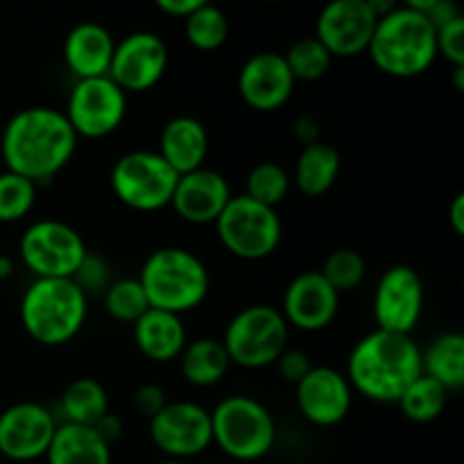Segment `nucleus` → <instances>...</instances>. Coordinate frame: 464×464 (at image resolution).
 Masks as SVG:
<instances>
[{"instance_id": "44", "label": "nucleus", "mask_w": 464, "mask_h": 464, "mask_svg": "<svg viewBox=\"0 0 464 464\" xmlns=\"http://www.w3.org/2000/svg\"><path fill=\"white\" fill-rule=\"evenodd\" d=\"M449 222L458 236L464 234V193H458L449 207Z\"/></svg>"}, {"instance_id": "1", "label": "nucleus", "mask_w": 464, "mask_h": 464, "mask_svg": "<svg viewBox=\"0 0 464 464\" xmlns=\"http://www.w3.org/2000/svg\"><path fill=\"white\" fill-rule=\"evenodd\" d=\"M77 136L62 109L25 107L14 113L0 136V154L9 172L50 181L71 163Z\"/></svg>"}, {"instance_id": "43", "label": "nucleus", "mask_w": 464, "mask_h": 464, "mask_svg": "<svg viewBox=\"0 0 464 464\" xmlns=\"http://www.w3.org/2000/svg\"><path fill=\"white\" fill-rule=\"evenodd\" d=\"M202 3L204 0H157V9L168 16L188 18Z\"/></svg>"}, {"instance_id": "21", "label": "nucleus", "mask_w": 464, "mask_h": 464, "mask_svg": "<svg viewBox=\"0 0 464 464\" xmlns=\"http://www.w3.org/2000/svg\"><path fill=\"white\" fill-rule=\"evenodd\" d=\"M113 48H116V41H113L111 32L100 23L86 21L72 27L66 34L63 62L77 80L104 77L109 75Z\"/></svg>"}, {"instance_id": "39", "label": "nucleus", "mask_w": 464, "mask_h": 464, "mask_svg": "<svg viewBox=\"0 0 464 464\" xmlns=\"http://www.w3.org/2000/svg\"><path fill=\"white\" fill-rule=\"evenodd\" d=\"M275 367L285 381H290V383L295 385H297L299 381L313 370L308 353L299 352V349H285V352L279 356V361L275 362Z\"/></svg>"}, {"instance_id": "26", "label": "nucleus", "mask_w": 464, "mask_h": 464, "mask_svg": "<svg viewBox=\"0 0 464 464\" xmlns=\"http://www.w3.org/2000/svg\"><path fill=\"white\" fill-rule=\"evenodd\" d=\"M231 361L225 344L218 338L188 340L184 352L179 353L181 376L193 388H213L225 379Z\"/></svg>"}, {"instance_id": "45", "label": "nucleus", "mask_w": 464, "mask_h": 464, "mask_svg": "<svg viewBox=\"0 0 464 464\" xmlns=\"http://www.w3.org/2000/svg\"><path fill=\"white\" fill-rule=\"evenodd\" d=\"M12 272H14V261L9 256H5V254H0V279L12 276Z\"/></svg>"}, {"instance_id": "20", "label": "nucleus", "mask_w": 464, "mask_h": 464, "mask_svg": "<svg viewBox=\"0 0 464 464\" xmlns=\"http://www.w3.org/2000/svg\"><path fill=\"white\" fill-rule=\"evenodd\" d=\"M231 199L229 181L211 168H199V170L179 175L172 193L170 207L177 216L188 225H216L220 213Z\"/></svg>"}, {"instance_id": "14", "label": "nucleus", "mask_w": 464, "mask_h": 464, "mask_svg": "<svg viewBox=\"0 0 464 464\" xmlns=\"http://www.w3.org/2000/svg\"><path fill=\"white\" fill-rule=\"evenodd\" d=\"M424 311V281L411 266H392L374 290L376 329L411 335Z\"/></svg>"}, {"instance_id": "11", "label": "nucleus", "mask_w": 464, "mask_h": 464, "mask_svg": "<svg viewBox=\"0 0 464 464\" xmlns=\"http://www.w3.org/2000/svg\"><path fill=\"white\" fill-rule=\"evenodd\" d=\"M63 116L77 139H107L125 122L127 93L109 75L77 80Z\"/></svg>"}, {"instance_id": "15", "label": "nucleus", "mask_w": 464, "mask_h": 464, "mask_svg": "<svg viewBox=\"0 0 464 464\" xmlns=\"http://www.w3.org/2000/svg\"><path fill=\"white\" fill-rule=\"evenodd\" d=\"M379 18L367 0H335L320 12L315 21V39L331 57H356L367 53Z\"/></svg>"}, {"instance_id": "9", "label": "nucleus", "mask_w": 464, "mask_h": 464, "mask_svg": "<svg viewBox=\"0 0 464 464\" xmlns=\"http://www.w3.org/2000/svg\"><path fill=\"white\" fill-rule=\"evenodd\" d=\"M177 179L179 175L152 150L122 154L109 175L118 202L139 213H154L170 207Z\"/></svg>"}, {"instance_id": "27", "label": "nucleus", "mask_w": 464, "mask_h": 464, "mask_svg": "<svg viewBox=\"0 0 464 464\" xmlns=\"http://www.w3.org/2000/svg\"><path fill=\"white\" fill-rule=\"evenodd\" d=\"M421 374L438 381L447 392H456L464 385V338L456 331L438 335L421 352Z\"/></svg>"}, {"instance_id": "42", "label": "nucleus", "mask_w": 464, "mask_h": 464, "mask_svg": "<svg viewBox=\"0 0 464 464\" xmlns=\"http://www.w3.org/2000/svg\"><path fill=\"white\" fill-rule=\"evenodd\" d=\"M91 429H93L95 433H98L100 438H102L104 442H107L109 447H111V444L116 442V440L122 438V430H125V426H122V421L118 420L116 415L107 412V415H104L102 420L98 421V424L91 426Z\"/></svg>"}, {"instance_id": "16", "label": "nucleus", "mask_w": 464, "mask_h": 464, "mask_svg": "<svg viewBox=\"0 0 464 464\" xmlns=\"http://www.w3.org/2000/svg\"><path fill=\"white\" fill-rule=\"evenodd\" d=\"M57 430L53 412L34 401H21L0 412V453L14 462L45 458Z\"/></svg>"}, {"instance_id": "36", "label": "nucleus", "mask_w": 464, "mask_h": 464, "mask_svg": "<svg viewBox=\"0 0 464 464\" xmlns=\"http://www.w3.org/2000/svg\"><path fill=\"white\" fill-rule=\"evenodd\" d=\"M72 281L77 284V288L89 297L93 293H104L111 284V272L104 258H100L98 254H86L84 261L80 263V267L72 275Z\"/></svg>"}, {"instance_id": "17", "label": "nucleus", "mask_w": 464, "mask_h": 464, "mask_svg": "<svg viewBox=\"0 0 464 464\" xmlns=\"http://www.w3.org/2000/svg\"><path fill=\"white\" fill-rule=\"evenodd\" d=\"M295 399L304 420L320 429H331L347 420L353 390L343 372L334 367H313L295 385Z\"/></svg>"}, {"instance_id": "25", "label": "nucleus", "mask_w": 464, "mask_h": 464, "mask_svg": "<svg viewBox=\"0 0 464 464\" xmlns=\"http://www.w3.org/2000/svg\"><path fill=\"white\" fill-rule=\"evenodd\" d=\"M340 166H343V159H340L338 150L324 140H317V143L302 148L290 179L306 198H320L334 188L340 175Z\"/></svg>"}, {"instance_id": "31", "label": "nucleus", "mask_w": 464, "mask_h": 464, "mask_svg": "<svg viewBox=\"0 0 464 464\" xmlns=\"http://www.w3.org/2000/svg\"><path fill=\"white\" fill-rule=\"evenodd\" d=\"M290 172L276 161H263L249 170L247 181H245V193L254 202L263 207L276 208L290 193Z\"/></svg>"}, {"instance_id": "33", "label": "nucleus", "mask_w": 464, "mask_h": 464, "mask_svg": "<svg viewBox=\"0 0 464 464\" xmlns=\"http://www.w3.org/2000/svg\"><path fill=\"white\" fill-rule=\"evenodd\" d=\"M320 275L324 276L326 284L338 295L352 293V290H356L365 281L367 263L362 254L356 252V249L340 247L326 256Z\"/></svg>"}, {"instance_id": "34", "label": "nucleus", "mask_w": 464, "mask_h": 464, "mask_svg": "<svg viewBox=\"0 0 464 464\" xmlns=\"http://www.w3.org/2000/svg\"><path fill=\"white\" fill-rule=\"evenodd\" d=\"M104 308L113 320L134 324L139 317L150 311V302L139 279H121L111 281L109 288L104 290Z\"/></svg>"}, {"instance_id": "22", "label": "nucleus", "mask_w": 464, "mask_h": 464, "mask_svg": "<svg viewBox=\"0 0 464 464\" xmlns=\"http://www.w3.org/2000/svg\"><path fill=\"white\" fill-rule=\"evenodd\" d=\"M208 131L198 118L175 116L163 125L157 154L177 172L186 175L204 168L208 157Z\"/></svg>"}, {"instance_id": "7", "label": "nucleus", "mask_w": 464, "mask_h": 464, "mask_svg": "<svg viewBox=\"0 0 464 464\" xmlns=\"http://www.w3.org/2000/svg\"><path fill=\"white\" fill-rule=\"evenodd\" d=\"M288 329L279 308L252 304L231 317L222 335V344L231 365L263 370L275 365L288 349Z\"/></svg>"}, {"instance_id": "24", "label": "nucleus", "mask_w": 464, "mask_h": 464, "mask_svg": "<svg viewBox=\"0 0 464 464\" xmlns=\"http://www.w3.org/2000/svg\"><path fill=\"white\" fill-rule=\"evenodd\" d=\"M48 464H111V447L91 426L57 424L48 451Z\"/></svg>"}, {"instance_id": "8", "label": "nucleus", "mask_w": 464, "mask_h": 464, "mask_svg": "<svg viewBox=\"0 0 464 464\" xmlns=\"http://www.w3.org/2000/svg\"><path fill=\"white\" fill-rule=\"evenodd\" d=\"M213 227L222 247L240 261H263L272 256L284 238V225L276 208L263 207L247 195H231Z\"/></svg>"}, {"instance_id": "6", "label": "nucleus", "mask_w": 464, "mask_h": 464, "mask_svg": "<svg viewBox=\"0 0 464 464\" xmlns=\"http://www.w3.org/2000/svg\"><path fill=\"white\" fill-rule=\"evenodd\" d=\"M213 444L238 462H254L272 451L276 424L272 412L258 399L231 394L211 411Z\"/></svg>"}, {"instance_id": "13", "label": "nucleus", "mask_w": 464, "mask_h": 464, "mask_svg": "<svg viewBox=\"0 0 464 464\" xmlns=\"http://www.w3.org/2000/svg\"><path fill=\"white\" fill-rule=\"evenodd\" d=\"M168 71V45L157 32L136 30L122 36L113 48L109 77L125 93H145L163 80Z\"/></svg>"}, {"instance_id": "12", "label": "nucleus", "mask_w": 464, "mask_h": 464, "mask_svg": "<svg viewBox=\"0 0 464 464\" xmlns=\"http://www.w3.org/2000/svg\"><path fill=\"white\" fill-rule=\"evenodd\" d=\"M150 440L168 460L186 462L213 444L211 412L193 401H168L150 420Z\"/></svg>"}, {"instance_id": "32", "label": "nucleus", "mask_w": 464, "mask_h": 464, "mask_svg": "<svg viewBox=\"0 0 464 464\" xmlns=\"http://www.w3.org/2000/svg\"><path fill=\"white\" fill-rule=\"evenodd\" d=\"M285 63H288L290 72H293L295 82H317L329 72L334 57L329 50L315 39V36H306L290 45L288 53L284 54Z\"/></svg>"}, {"instance_id": "47", "label": "nucleus", "mask_w": 464, "mask_h": 464, "mask_svg": "<svg viewBox=\"0 0 464 464\" xmlns=\"http://www.w3.org/2000/svg\"><path fill=\"white\" fill-rule=\"evenodd\" d=\"M157 464H188V462H179V460H168V458H166V460H161V462H157Z\"/></svg>"}, {"instance_id": "5", "label": "nucleus", "mask_w": 464, "mask_h": 464, "mask_svg": "<svg viewBox=\"0 0 464 464\" xmlns=\"http://www.w3.org/2000/svg\"><path fill=\"white\" fill-rule=\"evenodd\" d=\"M89 297L72 279H34L21 299V324L34 343L66 344L84 329Z\"/></svg>"}, {"instance_id": "19", "label": "nucleus", "mask_w": 464, "mask_h": 464, "mask_svg": "<svg viewBox=\"0 0 464 464\" xmlns=\"http://www.w3.org/2000/svg\"><path fill=\"white\" fill-rule=\"evenodd\" d=\"M340 308V295L326 284L320 270H308L295 276L284 293L285 324L306 334L324 331L335 320Z\"/></svg>"}, {"instance_id": "3", "label": "nucleus", "mask_w": 464, "mask_h": 464, "mask_svg": "<svg viewBox=\"0 0 464 464\" xmlns=\"http://www.w3.org/2000/svg\"><path fill=\"white\" fill-rule=\"evenodd\" d=\"M367 54L381 72L397 80L424 75L438 59L433 23L408 5H397L376 21Z\"/></svg>"}, {"instance_id": "37", "label": "nucleus", "mask_w": 464, "mask_h": 464, "mask_svg": "<svg viewBox=\"0 0 464 464\" xmlns=\"http://www.w3.org/2000/svg\"><path fill=\"white\" fill-rule=\"evenodd\" d=\"M438 57H444L453 68L464 66V16L453 18L435 30Z\"/></svg>"}, {"instance_id": "28", "label": "nucleus", "mask_w": 464, "mask_h": 464, "mask_svg": "<svg viewBox=\"0 0 464 464\" xmlns=\"http://www.w3.org/2000/svg\"><path fill=\"white\" fill-rule=\"evenodd\" d=\"M59 408L66 424L95 426L109 412L107 390L100 381L82 376L66 385Z\"/></svg>"}, {"instance_id": "18", "label": "nucleus", "mask_w": 464, "mask_h": 464, "mask_svg": "<svg viewBox=\"0 0 464 464\" xmlns=\"http://www.w3.org/2000/svg\"><path fill=\"white\" fill-rule=\"evenodd\" d=\"M297 86L284 54L263 50L252 54L238 72V95L254 111L270 113L284 107Z\"/></svg>"}, {"instance_id": "30", "label": "nucleus", "mask_w": 464, "mask_h": 464, "mask_svg": "<svg viewBox=\"0 0 464 464\" xmlns=\"http://www.w3.org/2000/svg\"><path fill=\"white\" fill-rule=\"evenodd\" d=\"M184 34L193 48L213 53L229 39V18L216 5L202 3L188 18H184Z\"/></svg>"}, {"instance_id": "40", "label": "nucleus", "mask_w": 464, "mask_h": 464, "mask_svg": "<svg viewBox=\"0 0 464 464\" xmlns=\"http://www.w3.org/2000/svg\"><path fill=\"white\" fill-rule=\"evenodd\" d=\"M293 136L297 143L304 145V148L317 143V140H320V122L313 116H299L293 125Z\"/></svg>"}, {"instance_id": "35", "label": "nucleus", "mask_w": 464, "mask_h": 464, "mask_svg": "<svg viewBox=\"0 0 464 464\" xmlns=\"http://www.w3.org/2000/svg\"><path fill=\"white\" fill-rule=\"evenodd\" d=\"M36 204V184L16 175L0 172V222H18L32 213Z\"/></svg>"}, {"instance_id": "10", "label": "nucleus", "mask_w": 464, "mask_h": 464, "mask_svg": "<svg viewBox=\"0 0 464 464\" xmlns=\"http://www.w3.org/2000/svg\"><path fill=\"white\" fill-rule=\"evenodd\" d=\"M18 254L34 279H72L89 254L80 231L62 220H36L23 231Z\"/></svg>"}, {"instance_id": "38", "label": "nucleus", "mask_w": 464, "mask_h": 464, "mask_svg": "<svg viewBox=\"0 0 464 464\" xmlns=\"http://www.w3.org/2000/svg\"><path fill=\"white\" fill-rule=\"evenodd\" d=\"M166 406H168V394L161 385L143 383L134 392V408L140 412V415L148 417V420L157 417Z\"/></svg>"}, {"instance_id": "41", "label": "nucleus", "mask_w": 464, "mask_h": 464, "mask_svg": "<svg viewBox=\"0 0 464 464\" xmlns=\"http://www.w3.org/2000/svg\"><path fill=\"white\" fill-rule=\"evenodd\" d=\"M458 16H462V14H460V9H458L456 3H451V0H435L433 7H430L429 16L426 18H429V21L433 23L435 30H438V27L447 25V23H451L453 18H458Z\"/></svg>"}, {"instance_id": "23", "label": "nucleus", "mask_w": 464, "mask_h": 464, "mask_svg": "<svg viewBox=\"0 0 464 464\" xmlns=\"http://www.w3.org/2000/svg\"><path fill=\"white\" fill-rule=\"evenodd\" d=\"M134 343L145 358L154 362H170L184 352L188 335L179 315L150 308L134 322Z\"/></svg>"}, {"instance_id": "46", "label": "nucleus", "mask_w": 464, "mask_h": 464, "mask_svg": "<svg viewBox=\"0 0 464 464\" xmlns=\"http://www.w3.org/2000/svg\"><path fill=\"white\" fill-rule=\"evenodd\" d=\"M453 86H456L458 93H462L464 91V66L453 68Z\"/></svg>"}, {"instance_id": "29", "label": "nucleus", "mask_w": 464, "mask_h": 464, "mask_svg": "<svg viewBox=\"0 0 464 464\" xmlns=\"http://www.w3.org/2000/svg\"><path fill=\"white\" fill-rule=\"evenodd\" d=\"M447 397L449 392L438 383V381L421 374L420 379H415L406 390H403L397 406L406 420L415 421V424H430V421H435L444 412V408H447Z\"/></svg>"}, {"instance_id": "2", "label": "nucleus", "mask_w": 464, "mask_h": 464, "mask_svg": "<svg viewBox=\"0 0 464 464\" xmlns=\"http://www.w3.org/2000/svg\"><path fill=\"white\" fill-rule=\"evenodd\" d=\"M352 390L376 403H397L421 376V349L411 335L374 329L356 343L347 361Z\"/></svg>"}, {"instance_id": "4", "label": "nucleus", "mask_w": 464, "mask_h": 464, "mask_svg": "<svg viewBox=\"0 0 464 464\" xmlns=\"http://www.w3.org/2000/svg\"><path fill=\"white\" fill-rule=\"evenodd\" d=\"M136 279L143 285L150 308L179 317L204 304L211 290V275L204 261L184 247L154 249Z\"/></svg>"}]
</instances>
